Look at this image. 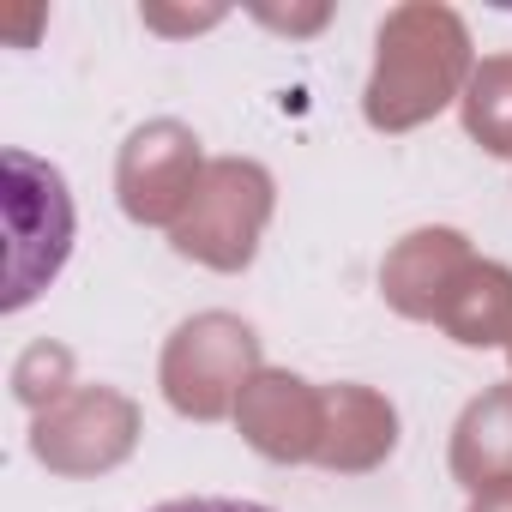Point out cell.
<instances>
[{
    "instance_id": "6da1fadb",
    "label": "cell",
    "mask_w": 512,
    "mask_h": 512,
    "mask_svg": "<svg viewBox=\"0 0 512 512\" xmlns=\"http://www.w3.org/2000/svg\"><path fill=\"white\" fill-rule=\"evenodd\" d=\"M470 73L476 67H470L464 19L440 0H410L380 25V55L362 91V115L374 133H410L434 121L446 103H458Z\"/></svg>"
},
{
    "instance_id": "7a4b0ae2",
    "label": "cell",
    "mask_w": 512,
    "mask_h": 512,
    "mask_svg": "<svg viewBox=\"0 0 512 512\" xmlns=\"http://www.w3.org/2000/svg\"><path fill=\"white\" fill-rule=\"evenodd\" d=\"M0 169H7V193H0V211H7V296H0V308L19 314L61 278L73 253V193L67 175L31 151H7Z\"/></svg>"
},
{
    "instance_id": "3957f363",
    "label": "cell",
    "mask_w": 512,
    "mask_h": 512,
    "mask_svg": "<svg viewBox=\"0 0 512 512\" xmlns=\"http://www.w3.org/2000/svg\"><path fill=\"white\" fill-rule=\"evenodd\" d=\"M278 205V181L266 163L253 157H217L187 205V217L169 229L181 260H199L211 272H247L253 253H260V235L272 223Z\"/></svg>"
},
{
    "instance_id": "277c9868",
    "label": "cell",
    "mask_w": 512,
    "mask_h": 512,
    "mask_svg": "<svg viewBox=\"0 0 512 512\" xmlns=\"http://www.w3.org/2000/svg\"><path fill=\"white\" fill-rule=\"evenodd\" d=\"M260 338L235 314H193L175 326V338L163 344V398L175 416L193 422H223L235 416L241 386L260 374Z\"/></svg>"
},
{
    "instance_id": "5b68a950",
    "label": "cell",
    "mask_w": 512,
    "mask_h": 512,
    "mask_svg": "<svg viewBox=\"0 0 512 512\" xmlns=\"http://www.w3.org/2000/svg\"><path fill=\"white\" fill-rule=\"evenodd\" d=\"M139 446V404L115 386H73L31 422V452L55 476H103Z\"/></svg>"
},
{
    "instance_id": "8992f818",
    "label": "cell",
    "mask_w": 512,
    "mask_h": 512,
    "mask_svg": "<svg viewBox=\"0 0 512 512\" xmlns=\"http://www.w3.org/2000/svg\"><path fill=\"white\" fill-rule=\"evenodd\" d=\"M205 151H199V133L181 127V121H145L127 133L121 157H115V193H121V211L133 223H151V229H175L205 181Z\"/></svg>"
},
{
    "instance_id": "52a82bcc",
    "label": "cell",
    "mask_w": 512,
    "mask_h": 512,
    "mask_svg": "<svg viewBox=\"0 0 512 512\" xmlns=\"http://www.w3.org/2000/svg\"><path fill=\"white\" fill-rule=\"evenodd\" d=\"M235 428L272 464H308L326 440V386H308L290 368H260L235 398Z\"/></svg>"
},
{
    "instance_id": "ba28073f",
    "label": "cell",
    "mask_w": 512,
    "mask_h": 512,
    "mask_svg": "<svg viewBox=\"0 0 512 512\" xmlns=\"http://www.w3.org/2000/svg\"><path fill=\"white\" fill-rule=\"evenodd\" d=\"M476 266V253L458 229H410L380 266V290L404 320H440L446 296L458 290V278Z\"/></svg>"
},
{
    "instance_id": "9c48e42d",
    "label": "cell",
    "mask_w": 512,
    "mask_h": 512,
    "mask_svg": "<svg viewBox=\"0 0 512 512\" xmlns=\"http://www.w3.org/2000/svg\"><path fill=\"white\" fill-rule=\"evenodd\" d=\"M398 446V410L368 392V386H326V440H320V458L326 470L338 476H362L374 464H386Z\"/></svg>"
},
{
    "instance_id": "30bf717a",
    "label": "cell",
    "mask_w": 512,
    "mask_h": 512,
    "mask_svg": "<svg viewBox=\"0 0 512 512\" xmlns=\"http://www.w3.org/2000/svg\"><path fill=\"white\" fill-rule=\"evenodd\" d=\"M452 476L470 494L512 482V380L488 386L482 398L464 404V416L452 428Z\"/></svg>"
},
{
    "instance_id": "8fae6325",
    "label": "cell",
    "mask_w": 512,
    "mask_h": 512,
    "mask_svg": "<svg viewBox=\"0 0 512 512\" xmlns=\"http://www.w3.org/2000/svg\"><path fill=\"white\" fill-rule=\"evenodd\" d=\"M452 344L464 350H494V344H512V272L494 266V260H476L458 290L446 296L440 320H434Z\"/></svg>"
},
{
    "instance_id": "7c38bea8",
    "label": "cell",
    "mask_w": 512,
    "mask_h": 512,
    "mask_svg": "<svg viewBox=\"0 0 512 512\" xmlns=\"http://www.w3.org/2000/svg\"><path fill=\"white\" fill-rule=\"evenodd\" d=\"M458 109H464V133H470L482 151L512 157V55L476 61V73H470Z\"/></svg>"
},
{
    "instance_id": "4fadbf2b",
    "label": "cell",
    "mask_w": 512,
    "mask_h": 512,
    "mask_svg": "<svg viewBox=\"0 0 512 512\" xmlns=\"http://www.w3.org/2000/svg\"><path fill=\"white\" fill-rule=\"evenodd\" d=\"M67 392H73V356H67L61 344H31V350L19 356V368H13V398L43 416V410H55Z\"/></svg>"
},
{
    "instance_id": "5bb4252c",
    "label": "cell",
    "mask_w": 512,
    "mask_h": 512,
    "mask_svg": "<svg viewBox=\"0 0 512 512\" xmlns=\"http://www.w3.org/2000/svg\"><path fill=\"white\" fill-rule=\"evenodd\" d=\"M151 512H272L260 500H217V494H193V500H163Z\"/></svg>"
},
{
    "instance_id": "9a60e30c",
    "label": "cell",
    "mask_w": 512,
    "mask_h": 512,
    "mask_svg": "<svg viewBox=\"0 0 512 512\" xmlns=\"http://www.w3.org/2000/svg\"><path fill=\"white\" fill-rule=\"evenodd\" d=\"M470 512H512V482H494V488L470 494Z\"/></svg>"
},
{
    "instance_id": "2e32d148",
    "label": "cell",
    "mask_w": 512,
    "mask_h": 512,
    "mask_svg": "<svg viewBox=\"0 0 512 512\" xmlns=\"http://www.w3.org/2000/svg\"><path fill=\"white\" fill-rule=\"evenodd\" d=\"M506 350H512V344H506Z\"/></svg>"
}]
</instances>
